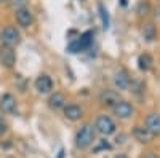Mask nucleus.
<instances>
[{
  "label": "nucleus",
  "mask_w": 160,
  "mask_h": 158,
  "mask_svg": "<svg viewBox=\"0 0 160 158\" xmlns=\"http://www.w3.org/2000/svg\"><path fill=\"white\" fill-rule=\"evenodd\" d=\"M112 82H114V88L117 91H130L133 78L130 77V74L127 70H118V72H115Z\"/></svg>",
  "instance_id": "nucleus-10"
},
{
  "label": "nucleus",
  "mask_w": 160,
  "mask_h": 158,
  "mask_svg": "<svg viewBox=\"0 0 160 158\" xmlns=\"http://www.w3.org/2000/svg\"><path fill=\"white\" fill-rule=\"evenodd\" d=\"M34 86L37 89V93L40 94H50L53 93V88H55V83H53V78L47 74H40L35 82H34Z\"/></svg>",
  "instance_id": "nucleus-9"
},
{
  "label": "nucleus",
  "mask_w": 160,
  "mask_h": 158,
  "mask_svg": "<svg viewBox=\"0 0 160 158\" xmlns=\"http://www.w3.org/2000/svg\"><path fill=\"white\" fill-rule=\"evenodd\" d=\"M99 104L102 105V107H106V109H112L114 105L122 99V96H120V91H117L115 88L112 89V88H106V89H102L101 93H99Z\"/></svg>",
  "instance_id": "nucleus-6"
},
{
  "label": "nucleus",
  "mask_w": 160,
  "mask_h": 158,
  "mask_svg": "<svg viewBox=\"0 0 160 158\" xmlns=\"http://www.w3.org/2000/svg\"><path fill=\"white\" fill-rule=\"evenodd\" d=\"M0 112L3 115H15L18 112L16 98L11 93H3L2 98H0Z\"/></svg>",
  "instance_id": "nucleus-8"
},
{
  "label": "nucleus",
  "mask_w": 160,
  "mask_h": 158,
  "mask_svg": "<svg viewBox=\"0 0 160 158\" xmlns=\"http://www.w3.org/2000/svg\"><path fill=\"white\" fill-rule=\"evenodd\" d=\"M115 158H128V156H127V155H123V153H120V155H117Z\"/></svg>",
  "instance_id": "nucleus-24"
},
{
  "label": "nucleus",
  "mask_w": 160,
  "mask_h": 158,
  "mask_svg": "<svg viewBox=\"0 0 160 158\" xmlns=\"http://www.w3.org/2000/svg\"><path fill=\"white\" fill-rule=\"evenodd\" d=\"M144 126L149 129V133L154 137L160 136V113H149L148 117H146Z\"/></svg>",
  "instance_id": "nucleus-13"
},
{
  "label": "nucleus",
  "mask_w": 160,
  "mask_h": 158,
  "mask_svg": "<svg viewBox=\"0 0 160 158\" xmlns=\"http://www.w3.org/2000/svg\"><path fill=\"white\" fill-rule=\"evenodd\" d=\"M21 43V32L15 26H7L0 32V45H7V46H18Z\"/></svg>",
  "instance_id": "nucleus-2"
},
{
  "label": "nucleus",
  "mask_w": 160,
  "mask_h": 158,
  "mask_svg": "<svg viewBox=\"0 0 160 158\" xmlns=\"http://www.w3.org/2000/svg\"><path fill=\"white\" fill-rule=\"evenodd\" d=\"M77 38H78L80 45L83 46V50L87 51V50L91 46V43H93V38H95V34H93L91 31H87V32H83V34H80V37H77Z\"/></svg>",
  "instance_id": "nucleus-18"
},
{
  "label": "nucleus",
  "mask_w": 160,
  "mask_h": 158,
  "mask_svg": "<svg viewBox=\"0 0 160 158\" xmlns=\"http://www.w3.org/2000/svg\"><path fill=\"white\" fill-rule=\"evenodd\" d=\"M111 149H112L111 144H109L108 141H106V139H102V141H99L98 146H96L95 149H93V152H95V153H99L101 150H111Z\"/></svg>",
  "instance_id": "nucleus-20"
},
{
  "label": "nucleus",
  "mask_w": 160,
  "mask_h": 158,
  "mask_svg": "<svg viewBox=\"0 0 160 158\" xmlns=\"http://www.w3.org/2000/svg\"><path fill=\"white\" fill-rule=\"evenodd\" d=\"M141 35L146 42H154L157 40V35H158V31H157V26L154 22H146L141 29Z\"/></svg>",
  "instance_id": "nucleus-15"
},
{
  "label": "nucleus",
  "mask_w": 160,
  "mask_h": 158,
  "mask_svg": "<svg viewBox=\"0 0 160 158\" xmlns=\"http://www.w3.org/2000/svg\"><path fill=\"white\" fill-rule=\"evenodd\" d=\"M152 64H154V59H152V56L149 55V53H142V55L138 56V69H139L141 72L151 70Z\"/></svg>",
  "instance_id": "nucleus-16"
},
{
  "label": "nucleus",
  "mask_w": 160,
  "mask_h": 158,
  "mask_svg": "<svg viewBox=\"0 0 160 158\" xmlns=\"http://www.w3.org/2000/svg\"><path fill=\"white\" fill-rule=\"evenodd\" d=\"M95 129H96V133H99L102 136H111V134H115L117 123L109 115H99L95 122Z\"/></svg>",
  "instance_id": "nucleus-3"
},
{
  "label": "nucleus",
  "mask_w": 160,
  "mask_h": 158,
  "mask_svg": "<svg viewBox=\"0 0 160 158\" xmlns=\"http://www.w3.org/2000/svg\"><path fill=\"white\" fill-rule=\"evenodd\" d=\"M95 134H96L95 126L90 125V123L83 125L82 128L77 131V134H75V147L80 149V150L88 149L93 144V141H95Z\"/></svg>",
  "instance_id": "nucleus-1"
},
{
  "label": "nucleus",
  "mask_w": 160,
  "mask_h": 158,
  "mask_svg": "<svg viewBox=\"0 0 160 158\" xmlns=\"http://www.w3.org/2000/svg\"><path fill=\"white\" fill-rule=\"evenodd\" d=\"M99 15H101V21H102V27L104 29H108L109 27V15H108V10L104 8L102 3H99Z\"/></svg>",
  "instance_id": "nucleus-19"
},
{
  "label": "nucleus",
  "mask_w": 160,
  "mask_h": 158,
  "mask_svg": "<svg viewBox=\"0 0 160 158\" xmlns=\"http://www.w3.org/2000/svg\"><path fill=\"white\" fill-rule=\"evenodd\" d=\"M112 113L120 118V120H128L135 115V105H133L130 101H125V99H120L114 107H112Z\"/></svg>",
  "instance_id": "nucleus-5"
},
{
  "label": "nucleus",
  "mask_w": 160,
  "mask_h": 158,
  "mask_svg": "<svg viewBox=\"0 0 160 158\" xmlns=\"http://www.w3.org/2000/svg\"><path fill=\"white\" fill-rule=\"evenodd\" d=\"M142 158H158V156H157L154 152H148V153H144V155H142Z\"/></svg>",
  "instance_id": "nucleus-23"
},
{
  "label": "nucleus",
  "mask_w": 160,
  "mask_h": 158,
  "mask_svg": "<svg viewBox=\"0 0 160 158\" xmlns=\"http://www.w3.org/2000/svg\"><path fill=\"white\" fill-rule=\"evenodd\" d=\"M133 137H135L139 144H151L152 142V139H154V136L149 133V129L146 128V126H135L133 128Z\"/></svg>",
  "instance_id": "nucleus-14"
},
{
  "label": "nucleus",
  "mask_w": 160,
  "mask_h": 158,
  "mask_svg": "<svg viewBox=\"0 0 160 158\" xmlns=\"http://www.w3.org/2000/svg\"><path fill=\"white\" fill-rule=\"evenodd\" d=\"M48 107L53 110V112H58V110H62L68 104V99L62 93L59 91H55V93H50V98H48Z\"/></svg>",
  "instance_id": "nucleus-11"
},
{
  "label": "nucleus",
  "mask_w": 160,
  "mask_h": 158,
  "mask_svg": "<svg viewBox=\"0 0 160 158\" xmlns=\"http://www.w3.org/2000/svg\"><path fill=\"white\" fill-rule=\"evenodd\" d=\"M8 2L15 10H18V8H22V7H28L29 0H8Z\"/></svg>",
  "instance_id": "nucleus-21"
},
{
  "label": "nucleus",
  "mask_w": 160,
  "mask_h": 158,
  "mask_svg": "<svg viewBox=\"0 0 160 158\" xmlns=\"http://www.w3.org/2000/svg\"><path fill=\"white\" fill-rule=\"evenodd\" d=\"M62 113L69 122H78L83 117V109L77 104H66V107L62 109Z\"/></svg>",
  "instance_id": "nucleus-12"
},
{
  "label": "nucleus",
  "mask_w": 160,
  "mask_h": 158,
  "mask_svg": "<svg viewBox=\"0 0 160 158\" xmlns=\"http://www.w3.org/2000/svg\"><path fill=\"white\" fill-rule=\"evenodd\" d=\"M16 51L13 46H7V45H0V64L5 69H13L16 64Z\"/></svg>",
  "instance_id": "nucleus-7"
},
{
  "label": "nucleus",
  "mask_w": 160,
  "mask_h": 158,
  "mask_svg": "<svg viewBox=\"0 0 160 158\" xmlns=\"http://www.w3.org/2000/svg\"><path fill=\"white\" fill-rule=\"evenodd\" d=\"M3 2H7V0H0V5H2V3H3Z\"/></svg>",
  "instance_id": "nucleus-25"
},
{
  "label": "nucleus",
  "mask_w": 160,
  "mask_h": 158,
  "mask_svg": "<svg viewBox=\"0 0 160 158\" xmlns=\"http://www.w3.org/2000/svg\"><path fill=\"white\" fill-rule=\"evenodd\" d=\"M7 131H8V123H7L5 118L0 115V136H3Z\"/></svg>",
  "instance_id": "nucleus-22"
},
{
  "label": "nucleus",
  "mask_w": 160,
  "mask_h": 158,
  "mask_svg": "<svg viewBox=\"0 0 160 158\" xmlns=\"http://www.w3.org/2000/svg\"><path fill=\"white\" fill-rule=\"evenodd\" d=\"M15 19H16V24L21 29H29L35 21L34 13L29 7H22V8L15 10Z\"/></svg>",
  "instance_id": "nucleus-4"
},
{
  "label": "nucleus",
  "mask_w": 160,
  "mask_h": 158,
  "mask_svg": "<svg viewBox=\"0 0 160 158\" xmlns=\"http://www.w3.org/2000/svg\"><path fill=\"white\" fill-rule=\"evenodd\" d=\"M136 16L139 19H144V18H148L151 15V3L148 2V0H141V2H138L136 5Z\"/></svg>",
  "instance_id": "nucleus-17"
},
{
  "label": "nucleus",
  "mask_w": 160,
  "mask_h": 158,
  "mask_svg": "<svg viewBox=\"0 0 160 158\" xmlns=\"http://www.w3.org/2000/svg\"><path fill=\"white\" fill-rule=\"evenodd\" d=\"M157 3H160V0H157Z\"/></svg>",
  "instance_id": "nucleus-26"
}]
</instances>
